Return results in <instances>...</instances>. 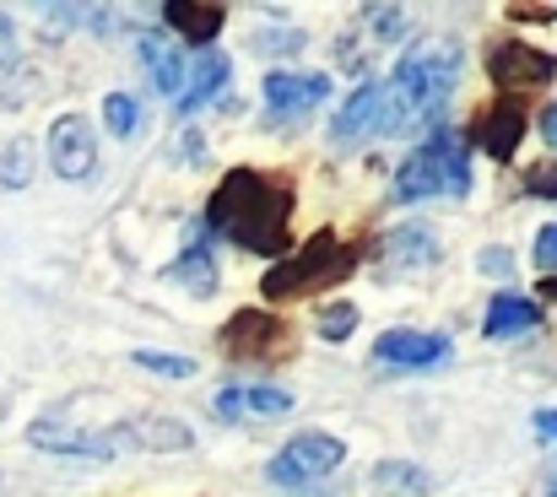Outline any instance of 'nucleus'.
Here are the masks:
<instances>
[{
	"label": "nucleus",
	"instance_id": "obj_1",
	"mask_svg": "<svg viewBox=\"0 0 557 497\" xmlns=\"http://www.w3.org/2000/svg\"><path fill=\"white\" fill-rule=\"evenodd\" d=\"M460 65H466V49L460 38H444V33H428L417 38L395 76L384 82V103H389V136H411V131H444V114H449V98L460 87Z\"/></svg>",
	"mask_w": 557,
	"mask_h": 497
},
{
	"label": "nucleus",
	"instance_id": "obj_2",
	"mask_svg": "<svg viewBox=\"0 0 557 497\" xmlns=\"http://www.w3.org/2000/svg\"><path fill=\"white\" fill-rule=\"evenodd\" d=\"M206 227L227 233L249 254H282L293 244V184L255 173V167H233L211 189Z\"/></svg>",
	"mask_w": 557,
	"mask_h": 497
},
{
	"label": "nucleus",
	"instance_id": "obj_3",
	"mask_svg": "<svg viewBox=\"0 0 557 497\" xmlns=\"http://www.w3.org/2000/svg\"><path fill=\"white\" fill-rule=\"evenodd\" d=\"M433 195H444V200L471 195V141L455 125L433 131L406 163L395 167V200L400 206H417V200H433Z\"/></svg>",
	"mask_w": 557,
	"mask_h": 497
},
{
	"label": "nucleus",
	"instance_id": "obj_4",
	"mask_svg": "<svg viewBox=\"0 0 557 497\" xmlns=\"http://www.w3.org/2000/svg\"><path fill=\"white\" fill-rule=\"evenodd\" d=\"M352 265H358V249H347V244L325 227V233H314L309 244H298L282 265H271L260 287H265L271 303H282V298H298V293H309V287H331V282L352 276Z\"/></svg>",
	"mask_w": 557,
	"mask_h": 497
},
{
	"label": "nucleus",
	"instance_id": "obj_5",
	"mask_svg": "<svg viewBox=\"0 0 557 497\" xmlns=\"http://www.w3.org/2000/svg\"><path fill=\"white\" fill-rule=\"evenodd\" d=\"M342 460H347V444H342V438H331V433H298V438H287V449L265 465V476H271L276 487L304 497L314 482H325L331 471H342Z\"/></svg>",
	"mask_w": 557,
	"mask_h": 497
},
{
	"label": "nucleus",
	"instance_id": "obj_6",
	"mask_svg": "<svg viewBox=\"0 0 557 497\" xmlns=\"http://www.w3.org/2000/svg\"><path fill=\"white\" fill-rule=\"evenodd\" d=\"M27 444L33 449H49V455H65V460H120L131 455V427L114 422V427H60V422H33L27 427Z\"/></svg>",
	"mask_w": 557,
	"mask_h": 497
},
{
	"label": "nucleus",
	"instance_id": "obj_7",
	"mask_svg": "<svg viewBox=\"0 0 557 497\" xmlns=\"http://www.w3.org/2000/svg\"><path fill=\"white\" fill-rule=\"evenodd\" d=\"M487 76L515 98V92H525V87H547V82H553L557 54L536 49V44H520V38H504V44H493V54H487Z\"/></svg>",
	"mask_w": 557,
	"mask_h": 497
},
{
	"label": "nucleus",
	"instance_id": "obj_8",
	"mask_svg": "<svg viewBox=\"0 0 557 497\" xmlns=\"http://www.w3.org/2000/svg\"><path fill=\"white\" fill-rule=\"evenodd\" d=\"M373 136H389V103H384V82H363L342 114L331 120V141L336 147H358V141H373Z\"/></svg>",
	"mask_w": 557,
	"mask_h": 497
},
{
	"label": "nucleus",
	"instance_id": "obj_9",
	"mask_svg": "<svg viewBox=\"0 0 557 497\" xmlns=\"http://www.w3.org/2000/svg\"><path fill=\"white\" fill-rule=\"evenodd\" d=\"M222 346H227V357H244V362H276L287 351V325L271 320L265 309H244L227 320Z\"/></svg>",
	"mask_w": 557,
	"mask_h": 497
},
{
	"label": "nucleus",
	"instance_id": "obj_10",
	"mask_svg": "<svg viewBox=\"0 0 557 497\" xmlns=\"http://www.w3.org/2000/svg\"><path fill=\"white\" fill-rule=\"evenodd\" d=\"M455 357V340L433 331H384L373 340V362L384 368H406V373H422V368H438Z\"/></svg>",
	"mask_w": 557,
	"mask_h": 497
},
{
	"label": "nucleus",
	"instance_id": "obj_11",
	"mask_svg": "<svg viewBox=\"0 0 557 497\" xmlns=\"http://www.w3.org/2000/svg\"><path fill=\"white\" fill-rule=\"evenodd\" d=\"M433 260H438V233L428 222L389 227L379 244V276H411V271H428Z\"/></svg>",
	"mask_w": 557,
	"mask_h": 497
},
{
	"label": "nucleus",
	"instance_id": "obj_12",
	"mask_svg": "<svg viewBox=\"0 0 557 497\" xmlns=\"http://www.w3.org/2000/svg\"><path fill=\"white\" fill-rule=\"evenodd\" d=\"M49 167L60 178H87L98 167V141H92V125L82 114H60L54 131H49Z\"/></svg>",
	"mask_w": 557,
	"mask_h": 497
},
{
	"label": "nucleus",
	"instance_id": "obj_13",
	"mask_svg": "<svg viewBox=\"0 0 557 497\" xmlns=\"http://www.w3.org/2000/svg\"><path fill=\"white\" fill-rule=\"evenodd\" d=\"M260 92L276 114H309L331 98V76H320V71H271L260 82Z\"/></svg>",
	"mask_w": 557,
	"mask_h": 497
},
{
	"label": "nucleus",
	"instance_id": "obj_14",
	"mask_svg": "<svg viewBox=\"0 0 557 497\" xmlns=\"http://www.w3.org/2000/svg\"><path fill=\"white\" fill-rule=\"evenodd\" d=\"M216 417H227V422H271V417H287L293 411V395L287 389H276V384H227V389H216Z\"/></svg>",
	"mask_w": 557,
	"mask_h": 497
},
{
	"label": "nucleus",
	"instance_id": "obj_15",
	"mask_svg": "<svg viewBox=\"0 0 557 497\" xmlns=\"http://www.w3.org/2000/svg\"><path fill=\"white\" fill-rule=\"evenodd\" d=\"M471 141H476L487 158L509 163V158L520 152V141H525V103H520V98H504V103H493V109L482 114V125L471 131Z\"/></svg>",
	"mask_w": 557,
	"mask_h": 497
},
{
	"label": "nucleus",
	"instance_id": "obj_16",
	"mask_svg": "<svg viewBox=\"0 0 557 497\" xmlns=\"http://www.w3.org/2000/svg\"><path fill=\"white\" fill-rule=\"evenodd\" d=\"M185 76H189V87L174 98V103H180V114L189 120V114H200V109L227 87V54H222V49H200V54L185 65Z\"/></svg>",
	"mask_w": 557,
	"mask_h": 497
},
{
	"label": "nucleus",
	"instance_id": "obj_17",
	"mask_svg": "<svg viewBox=\"0 0 557 497\" xmlns=\"http://www.w3.org/2000/svg\"><path fill=\"white\" fill-rule=\"evenodd\" d=\"M163 27H174L185 44H195V49H211V38H216V27H222V5H189V0H169L163 11Z\"/></svg>",
	"mask_w": 557,
	"mask_h": 497
},
{
	"label": "nucleus",
	"instance_id": "obj_18",
	"mask_svg": "<svg viewBox=\"0 0 557 497\" xmlns=\"http://www.w3.org/2000/svg\"><path fill=\"white\" fill-rule=\"evenodd\" d=\"M542 331V303L520 298V293H498L487 303V335L493 340H515V335H531Z\"/></svg>",
	"mask_w": 557,
	"mask_h": 497
},
{
	"label": "nucleus",
	"instance_id": "obj_19",
	"mask_svg": "<svg viewBox=\"0 0 557 497\" xmlns=\"http://www.w3.org/2000/svg\"><path fill=\"white\" fill-rule=\"evenodd\" d=\"M141 65H147V76H152V87L163 92V98H180L185 92V54L174 49V44H163L158 33H141Z\"/></svg>",
	"mask_w": 557,
	"mask_h": 497
},
{
	"label": "nucleus",
	"instance_id": "obj_20",
	"mask_svg": "<svg viewBox=\"0 0 557 497\" xmlns=\"http://www.w3.org/2000/svg\"><path fill=\"white\" fill-rule=\"evenodd\" d=\"M163 282H174V287H185V293L211 298V293H216V260H211L206 249H185L174 265H163Z\"/></svg>",
	"mask_w": 557,
	"mask_h": 497
},
{
	"label": "nucleus",
	"instance_id": "obj_21",
	"mask_svg": "<svg viewBox=\"0 0 557 497\" xmlns=\"http://www.w3.org/2000/svg\"><path fill=\"white\" fill-rule=\"evenodd\" d=\"M131 444L136 449H189V427L169 422V417H131Z\"/></svg>",
	"mask_w": 557,
	"mask_h": 497
},
{
	"label": "nucleus",
	"instance_id": "obj_22",
	"mask_svg": "<svg viewBox=\"0 0 557 497\" xmlns=\"http://www.w3.org/2000/svg\"><path fill=\"white\" fill-rule=\"evenodd\" d=\"M33 158H38L33 136H11V141L0 147V184H5V189H27V178H33Z\"/></svg>",
	"mask_w": 557,
	"mask_h": 497
},
{
	"label": "nucleus",
	"instance_id": "obj_23",
	"mask_svg": "<svg viewBox=\"0 0 557 497\" xmlns=\"http://www.w3.org/2000/svg\"><path fill=\"white\" fill-rule=\"evenodd\" d=\"M373 487H384V493H428L433 487V476L428 471H417V465H406V460H384V465H373Z\"/></svg>",
	"mask_w": 557,
	"mask_h": 497
},
{
	"label": "nucleus",
	"instance_id": "obj_24",
	"mask_svg": "<svg viewBox=\"0 0 557 497\" xmlns=\"http://www.w3.org/2000/svg\"><path fill=\"white\" fill-rule=\"evenodd\" d=\"M363 33H369L373 49H384V44H395V38H406V11L400 5H363Z\"/></svg>",
	"mask_w": 557,
	"mask_h": 497
},
{
	"label": "nucleus",
	"instance_id": "obj_25",
	"mask_svg": "<svg viewBox=\"0 0 557 497\" xmlns=\"http://www.w3.org/2000/svg\"><path fill=\"white\" fill-rule=\"evenodd\" d=\"M103 125H109L114 136H136V125H141L136 98H131V92H109V98H103Z\"/></svg>",
	"mask_w": 557,
	"mask_h": 497
},
{
	"label": "nucleus",
	"instance_id": "obj_26",
	"mask_svg": "<svg viewBox=\"0 0 557 497\" xmlns=\"http://www.w3.org/2000/svg\"><path fill=\"white\" fill-rule=\"evenodd\" d=\"M352 331H358V303L336 298V303L320 309V335H325V340H347Z\"/></svg>",
	"mask_w": 557,
	"mask_h": 497
},
{
	"label": "nucleus",
	"instance_id": "obj_27",
	"mask_svg": "<svg viewBox=\"0 0 557 497\" xmlns=\"http://www.w3.org/2000/svg\"><path fill=\"white\" fill-rule=\"evenodd\" d=\"M136 368L163 373V378H189V373H200L189 357H174V351H136Z\"/></svg>",
	"mask_w": 557,
	"mask_h": 497
},
{
	"label": "nucleus",
	"instance_id": "obj_28",
	"mask_svg": "<svg viewBox=\"0 0 557 497\" xmlns=\"http://www.w3.org/2000/svg\"><path fill=\"white\" fill-rule=\"evenodd\" d=\"M249 49H255V54H298V49H304V33H298V27H293V33H287V27H276V33H255Z\"/></svg>",
	"mask_w": 557,
	"mask_h": 497
},
{
	"label": "nucleus",
	"instance_id": "obj_29",
	"mask_svg": "<svg viewBox=\"0 0 557 497\" xmlns=\"http://www.w3.org/2000/svg\"><path fill=\"white\" fill-rule=\"evenodd\" d=\"M536 265H542V276H557V222L536 233Z\"/></svg>",
	"mask_w": 557,
	"mask_h": 497
},
{
	"label": "nucleus",
	"instance_id": "obj_30",
	"mask_svg": "<svg viewBox=\"0 0 557 497\" xmlns=\"http://www.w3.org/2000/svg\"><path fill=\"white\" fill-rule=\"evenodd\" d=\"M482 271L509 282V276H515V254H509V249H482Z\"/></svg>",
	"mask_w": 557,
	"mask_h": 497
},
{
	"label": "nucleus",
	"instance_id": "obj_31",
	"mask_svg": "<svg viewBox=\"0 0 557 497\" xmlns=\"http://www.w3.org/2000/svg\"><path fill=\"white\" fill-rule=\"evenodd\" d=\"M16 65V27H11V16L0 11V71H11Z\"/></svg>",
	"mask_w": 557,
	"mask_h": 497
},
{
	"label": "nucleus",
	"instance_id": "obj_32",
	"mask_svg": "<svg viewBox=\"0 0 557 497\" xmlns=\"http://www.w3.org/2000/svg\"><path fill=\"white\" fill-rule=\"evenodd\" d=\"M525 195H557V167H536V173H525Z\"/></svg>",
	"mask_w": 557,
	"mask_h": 497
},
{
	"label": "nucleus",
	"instance_id": "obj_33",
	"mask_svg": "<svg viewBox=\"0 0 557 497\" xmlns=\"http://www.w3.org/2000/svg\"><path fill=\"white\" fill-rule=\"evenodd\" d=\"M542 141H547V147H557V103H553V109H542Z\"/></svg>",
	"mask_w": 557,
	"mask_h": 497
},
{
	"label": "nucleus",
	"instance_id": "obj_34",
	"mask_svg": "<svg viewBox=\"0 0 557 497\" xmlns=\"http://www.w3.org/2000/svg\"><path fill=\"white\" fill-rule=\"evenodd\" d=\"M180 152H185V163H200V158H206V141L185 136V141H180Z\"/></svg>",
	"mask_w": 557,
	"mask_h": 497
},
{
	"label": "nucleus",
	"instance_id": "obj_35",
	"mask_svg": "<svg viewBox=\"0 0 557 497\" xmlns=\"http://www.w3.org/2000/svg\"><path fill=\"white\" fill-rule=\"evenodd\" d=\"M536 433H542V438H557V411H536Z\"/></svg>",
	"mask_w": 557,
	"mask_h": 497
},
{
	"label": "nucleus",
	"instance_id": "obj_36",
	"mask_svg": "<svg viewBox=\"0 0 557 497\" xmlns=\"http://www.w3.org/2000/svg\"><path fill=\"white\" fill-rule=\"evenodd\" d=\"M542 298H553V303H557V276H547V282H542Z\"/></svg>",
	"mask_w": 557,
	"mask_h": 497
}]
</instances>
